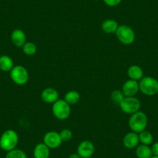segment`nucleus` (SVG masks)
I'll list each match as a JSON object with an SVG mask.
<instances>
[{
  "mask_svg": "<svg viewBox=\"0 0 158 158\" xmlns=\"http://www.w3.org/2000/svg\"><path fill=\"white\" fill-rule=\"evenodd\" d=\"M62 142H68L73 137V133L69 129H64L59 133Z\"/></svg>",
  "mask_w": 158,
  "mask_h": 158,
  "instance_id": "nucleus-24",
  "label": "nucleus"
},
{
  "mask_svg": "<svg viewBox=\"0 0 158 158\" xmlns=\"http://www.w3.org/2000/svg\"><path fill=\"white\" fill-rule=\"evenodd\" d=\"M123 143L127 149H135L139 143V135L133 131L127 133L123 139Z\"/></svg>",
  "mask_w": 158,
  "mask_h": 158,
  "instance_id": "nucleus-12",
  "label": "nucleus"
},
{
  "mask_svg": "<svg viewBox=\"0 0 158 158\" xmlns=\"http://www.w3.org/2000/svg\"><path fill=\"white\" fill-rule=\"evenodd\" d=\"M151 150L153 156H158V142H155L152 144Z\"/></svg>",
  "mask_w": 158,
  "mask_h": 158,
  "instance_id": "nucleus-26",
  "label": "nucleus"
},
{
  "mask_svg": "<svg viewBox=\"0 0 158 158\" xmlns=\"http://www.w3.org/2000/svg\"><path fill=\"white\" fill-rule=\"evenodd\" d=\"M94 1H100V0H94Z\"/></svg>",
  "mask_w": 158,
  "mask_h": 158,
  "instance_id": "nucleus-29",
  "label": "nucleus"
},
{
  "mask_svg": "<svg viewBox=\"0 0 158 158\" xmlns=\"http://www.w3.org/2000/svg\"><path fill=\"white\" fill-rule=\"evenodd\" d=\"M127 75L130 77V79L135 80V81H139L142 79L143 76V71L139 65L133 64L129 67L127 70Z\"/></svg>",
  "mask_w": 158,
  "mask_h": 158,
  "instance_id": "nucleus-15",
  "label": "nucleus"
},
{
  "mask_svg": "<svg viewBox=\"0 0 158 158\" xmlns=\"http://www.w3.org/2000/svg\"><path fill=\"white\" fill-rule=\"evenodd\" d=\"M51 154V149L44 143H40L35 146L33 151L34 158H49Z\"/></svg>",
  "mask_w": 158,
  "mask_h": 158,
  "instance_id": "nucleus-14",
  "label": "nucleus"
},
{
  "mask_svg": "<svg viewBox=\"0 0 158 158\" xmlns=\"http://www.w3.org/2000/svg\"><path fill=\"white\" fill-rule=\"evenodd\" d=\"M22 49L24 54L27 56H33L37 51L36 45L33 42H26L22 47Z\"/></svg>",
  "mask_w": 158,
  "mask_h": 158,
  "instance_id": "nucleus-21",
  "label": "nucleus"
},
{
  "mask_svg": "<svg viewBox=\"0 0 158 158\" xmlns=\"http://www.w3.org/2000/svg\"><path fill=\"white\" fill-rule=\"evenodd\" d=\"M14 67L13 60L10 56H0V70L5 72H10Z\"/></svg>",
  "mask_w": 158,
  "mask_h": 158,
  "instance_id": "nucleus-17",
  "label": "nucleus"
},
{
  "mask_svg": "<svg viewBox=\"0 0 158 158\" xmlns=\"http://www.w3.org/2000/svg\"><path fill=\"white\" fill-rule=\"evenodd\" d=\"M151 158H158V156H153Z\"/></svg>",
  "mask_w": 158,
  "mask_h": 158,
  "instance_id": "nucleus-28",
  "label": "nucleus"
},
{
  "mask_svg": "<svg viewBox=\"0 0 158 158\" xmlns=\"http://www.w3.org/2000/svg\"><path fill=\"white\" fill-rule=\"evenodd\" d=\"M11 41L13 44L18 48H22L27 42V36L23 30L21 29H16L11 33Z\"/></svg>",
  "mask_w": 158,
  "mask_h": 158,
  "instance_id": "nucleus-13",
  "label": "nucleus"
},
{
  "mask_svg": "<svg viewBox=\"0 0 158 158\" xmlns=\"http://www.w3.org/2000/svg\"><path fill=\"white\" fill-rule=\"evenodd\" d=\"M19 143V135L15 130L9 129L0 136V148L6 152L16 149Z\"/></svg>",
  "mask_w": 158,
  "mask_h": 158,
  "instance_id": "nucleus-1",
  "label": "nucleus"
},
{
  "mask_svg": "<svg viewBox=\"0 0 158 158\" xmlns=\"http://www.w3.org/2000/svg\"><path fill=\"white\" fill-rule=\"evenodd\" d=\"M41 99L48 104H54L59 99V93L54 88H46L41 92Z\"/></svg>",
  "mask_w": 158,
  "mask_h": 158,
  "instance_id": "nucleus-11",
  "label": "nucleus"
},
{
  "mask_svg": "<svg viewBox=\"0 0 158 158\" xmlns=\"http://www.w3.org/2000/svg\"><path fill=\"white\" fill-rule=\"evenodd\" d=\"M12 81L17 85H24L29 81V73L22 65H16L10 71Z\"/></svg>",
  "mask_w": 158,
  "mask_h": 158,
  "instance_id": "nucleus-6",
  "label": "nucleus"
},
{
  "mask_svg": "<svg viewBox=\"0 0 158 158\" xmlns=\"http://www.w3.org/2000/svg\"><path fill=\"white\" fill-rule=\"evenodd\" d=\"M148 124L147 115L142 111H138L132 114L129 118L128 125L131 131L139 133L146 130Z\"/></svg>",
  "mask_w": 158,
  "mask_h": 158,
  "instance_id": "nucleus-2",
  "label": "nucleus"
},
{
  "mask_svg": "<svg viewBox=\"0 0 158 158\" xmlns=\"http://www.w3.org/2000/svg\"><path fill=\"white\" fill-rule=\"evenodd\" d=\"M138 135H139V143H141V144L149 146L153 143V136L150 132L147 131L145 130L141 132V133H138Z\"/></svg>",
  "mask_w": 158,
  "mask_h": 158,
  "instance_id": "nucleus-20",
  "label": "nucleus"
},
{
  "mask_svg": "<svg viewBox=\"0 0 158 158\" xmlns=\"http://www.w3.org/2000/svg\"><path fill=\"white\" fill-rule=\"evenodd\" d=\"M71 106L64 99H58L52 104V113L59 120H65L71 115Z\"/></svg>",
  "mask_w": 158,
  "mask_h": 158,
  "instance_id": "nucleus-5",
  "label": "nucleus"
},
{
  "mask_svg": "<svg viewBox=\"0 0 158 158\" xmlns=\"http://www.w3.org/2000/svg\"><path fill=\"white\" fill-rule=\"evenodd\" d=\"M118 27V24L117 21L112 19H106L102 23L101 25L102 30L106 33H115Z\"/></svg>",
  "mask_w": 158,
  "mask_h": 158,
  "instance_id": "nucleus-16",
  "label": "nucleus"
},
{
  "mask_svg": "<svg viewBox=\"0 0 158 158\" xmlns=\"http://www.w3.org/2000/svg\"><path fill=\"white\" fill-rule=\"evenodd\" d=\"M136 155L138 158H151L153 156L151 147L140 144L136 147Z\"/></svg>",
  "mask_w": 158,
  "mask_h": 158,
  "instance_id": "nucleus-18",
  "label": "nucleus"
},
{
  "mask_svg": "<svg viewBox=\"0 0 158 158\" xmlns=\"http://www.w3.org/2000/svg\"><path fill=\"white\" fill-rule=\"evenodd\" d=\"M118 106L124 113L132 115V114L139 111L141 107V102L139 98L135 96H125Z\"/></svg>",
  "mask_w": 158,
  "mask_h": 158,
  "instance_id": "nucleus-7",
  "label": "nucleus"
},
{
  "mask_svg": "<svg viewBox=\"0 0 158 158\" xmlns=\"http://www.w3.org/2000/svg\"><path fill=\"white\" fill-rule=\"evenodd\" d=\"M103 2L108 6L115 7L119 5L123 2V0H103Z\"/></svg>",
  "mask_w": 158,
  "mask_h": 158,
  "instance_id": "nucleus-25",
  "label": "nucleus"
},
{
  "mask_svg": "<svg viewBox=\"0 0 158 158\" xmlns=\"http://www.w3.org/2000/svg\"><path fill=\"white\" fill-rule=\"evenodd\" d=\"M89 158H93V157H92H92H89Z\"/></svg>",
  "mask_w": 158,
  "mask_h": 158,
  "instance_id": "nucleus-30",
  "label": "nucleus"
},
{
  "mask_svg": "<svg viewBox=\"0 0 158 158\" xmlns=\"http://www.w3.org/2000/svg\"><path fill=\"white\" fill-rule=\"evenodd\" d=\"M5 158H27V155L21 149L16 148L7 152Z\"/></svg>",
  "mask_w": 158,
  "mask_h": 158,
  "instance_id": "nucleus-22",
  "label": "nucleus"
},
{
  "mask_svg": "<svg viewBox=\"0 0 158 158\" xmlns=\"http://www.w3.org/2000/svg\"><path fill=\"white\" fill-rule=\"evenodd\" d=\"M139 91V82L135 80L129 79L123 85L122 92L126 97L135 96Z\"/></svg>",
  "mask_w": 158,
  "mask_h": 158,
  "instance_id": "nucleus-10",
  "label": "nucleus"
},
{
  "mask_svg": "<svg viewBox=\"0 0 158 158\" xmlns=\"http://www.w3.org/2000/svg\"><path fill=\"white\" fill-rule=\"evenodd\" d=\"M139 91L143 95L153 96L158 93V81L150 76L143 77L139 80Z\"/></svg>",
  "mask_w": 158,
  "mask_h": 158,
  "instance_id": "nucleus-3",
  "label": "nucleus"
},
{
  "mask_svg": "<svg viewBox=\"0 0 158 158\" xmlns=\"http://www.w3.org/2000/svg\"><path fill=\"white\" fill-rule=\"evenodd\" d=\"M95 145L90 140H83L78 144L77 153L81 158L92 157L95 153Z\"/></svg>",
  "mask_w": 158,
  "mask_h": 158,
  "instance_id": "nucleus-8",
  "label": "nucleus"
},
{
  "mask_svg": "<svg viewBox=\"0 0 158 158\" xmlns=\"http://www.w3.org/2000/svg\"><path fill=\"white\" fill-rule=\"evenodd\" d=\"M44 143L50 149H57L61 145L62 140L59 133L56 131H49L44 136Z\"/></svg>",
  "mask_w": 158,
  "mask_h": 158,
  "instance_id": "nucleus-9",
  "label": "nucleus"
},
{
  "mask_svg": "<svg viewBox=\"0 0 158 158\" xmlns=\"http://www.w3.org/2000/svg\"><path fill=\"white\" fill-rule=\"evenodd\" d=\"M80 98H81V95H80L79 92H77V91L75 90L68 91V92L64 95V99L70 106L77 104V103L80 101Z\"/></svg>",
  "mask_w": 158,
  "mask_h": 158,
  "instance_id": "nucleus-19",
  "label": "nucleus"
},
{
  "mask_svg": "<svg viewBox=\"0 0 158 158\" xmlns=\"http://www.w3.org/2000/svg\"><path fill=\"white\" fill-rule=\"evenodd\" d=\"M115 36L121 44L124 45H130L133 44L136 39V33L134 30L128 25L118 26Z\"/></svg>",
  "mask_w": 158,
  "mask_h": 158,
  "instance_id": "nucleus-4",
  "label": "nucleus"
},
{
  "mask_svg": "<svg viewBox=\"0 0 158 158\" xmlns=\"http://www.w3.org/2000/svg\"><path fill=\"white\" fill-rule=\"evenodd\" d=\"M68 158H81V157L79 156L77 153H72V154L70 155Z\"/></svg>",
  "mask_w": 158,
  "mask_h": 158,
  "instance_id": "nucleus-27",
  "label": "nucleus"
},
{
  "mask_svg": "<svg viewBox=\"0 0 158 158\" xmlns=\"http://www.w3.org/2000/svg\"><path fill=\"white\" fill-rule=\"evenodd\" d=\"M125 95L123 93L122 90H114L112 91V93H111L110 98L112 99V101L115 104L119 105V103L122 102V100L123 99Z\"/></svg>",
  "mask_w": 158,
  "mask_h": 158,
  "instance_id": "nucleus-23",
  "label": "nucleus"
}]
</instances>
